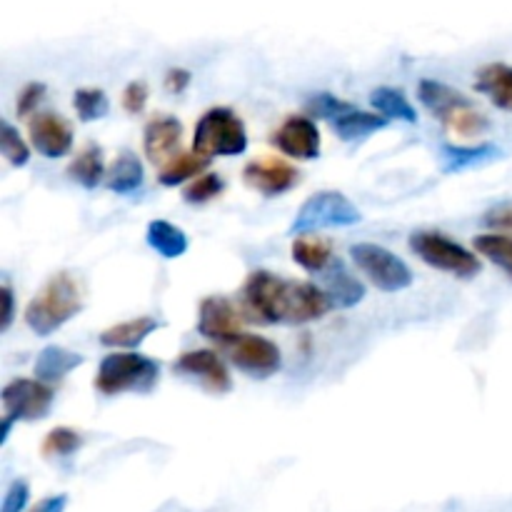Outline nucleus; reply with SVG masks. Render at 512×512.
<instances>
[{"mask_svg": "<svg viewBox=\"0 0 512 512\" xmlns=\"http://www.w3.org/2000/svg\"><path fill=\"white\" fill-rule=\"evenodd\" d=\"M363 223V213L355 208L350 198H345L338 190H323L315 193L300 205L298 215H295L290 233L295 235H310L315 230L325 228H350V225Z\"/></svg>", "mask_w": 512, "mask_h": 512, "instance_id": "6", "label": "nucleus"}, {"mask_svg": "<svg viewBox=\"0 0 512 512\" xmlns=\"http://www.w3.org/2000/svg\"><path fill=\"white\" fill-rule=\"evenodd\" d=\"M83 310L80 288L70 273H58L40 288V293L25 308V323L35 335L45 338L63 328Z\"/></svg>", "mask_w": 512, "mask_h": 512, "instance_id": "2", "label": "nucleus"}, {"mask_svg": "<svg viewBox=\"0 0 512 512\" xmlns=\"http://www.w3.org/2000/svg\"><path fill=\"white\" fill-rule=\"evenodd\" d=\"M145 240L165 260H175L188 253V235L168 220H153L145 230Z\"/></svg>", "mask_w": 512, "mask_h": 512, "instance_id": "24", "label": "nucleus"}, {"mask_svg": "<svg viewBox=\"0 0 512 512\" xmlns=\"http://www.w3.org/2000/svg\"><path fill=\"white\" fill-rule=\"evenodd\" d=\"M30 143L40 155L50 160H58L70 153L73 148V128L63 115L55 113H38L30 118L28 125Z\"/></svg>", "mask_w": 512, "mask_h": 512, "instance_id": "13", "label": "nucleus"}, {"mask_svg": "<svg viewBox=\"0 0 512 512\" xmlns=\"http://www.w3.org/2000/svg\"><path fill=\"white\" fill-rule=\"evenodd\" d=\"M243 178L250 188L268 195V198H273V195L288 193L290 188H295L300 180V173L293 168V165L285 163V160L263 158L245 165Z\"/></svg>", "mask_w": 512, "mask_h": 512, "instance_id": "15", "label": "nucleus"}, {"mask_svg": "<svg viewBox=\"0 0 512 512\" xmlns=\"http://www.w3.org/2000/svg\"><path fill=\"white\" fill-rule=\"evenodd\" d=\"M160 328V323L155 318H133L128 323H118L113 328L103 330L100 333V345L105 348H138L148 335H153Z\"/></svg>", "mask_w": 512, "mask_h": 512, "instance_id": "23", "label": "nucleus"}, {"mask_svg": "<svg viewBox=\"0 0 512 512\" xmlns=\"http://www.w3.org/2000/svg\"><path fill=\"white\" fill-rule=\"evenodd\" d=\"M180 138H183V125H180L178 118H173V115L153 118L145 125V158L153 160V163H168V160H173L178 155L175 150H178Z\"/></svg>", "mask_w": 512, "mask_h": 512, "instance_id": "16", "label": "nucleus"}, {"mask_svg": "<svg viewBox=\"0 0 512 512\" xmlns=\"http://www.w3.org/2000/svg\"><path fill=\"white\" fill-rule=\"evenodd\" d=\"M173 370L198 380L205 390L215 395H225L233 388V378H230L228 368H225V363L215 350H190V353H183L175 360Z\"/></svg>", "mask_w": 512, "mask_h": 512, "instance_id": "12", "label": "nucleus"}, {"mask_svg": "<svg viewBox=\"0 0 512 512\" xmlns=\"http://www.w3.org/2000/svg\"><path fill=\"white\" fill-rule=\"evenodd\" d=\"M485 223L493 225V228L512 230V205H500V208L490 210V213L485 215Z\"/></svg>", "mask_w": 512, "mask_h": 512, "instance_id": "38", "label": "nucleus"}, {"mask_svg": "<svg viewBox=\"0 0 512 512\" xmlns=\"http://www.w3.org/2000/svg\"><path fill=\"white\" fill-rule=\"evenodd\" d=\"M143 163L135 153L123 150L105 175V188L118 195H133L143 188Z\"/></svg>", "mask_w": 512, "mask_h": 512, "instance_id": "22", "label": "nucleus"}, {"mask_svg": "<svg viewBox=\"0 0 512 512\" xmlns=\"http://www.w3.org/2000/svg\"><path fill=\"white\" fill-rule=\"evenodd\" d=\"M273 145L298 160H315L320 155L318 125L303 115H293L273 133Z\"/></svg>", "mask_w": 512, "mask_h": 512, "instance_id": "14", "label": "nucleus"}, {"mask_svg": "<svg viewBox=\"0 0 512 512\" xmlns=\"http://www.w3.org/2000/svg\"><path fill=\"white\" fill-rule=\"evenodd\" d=\"M160 380V365L148 355L113 353L103 358L95 375V390L103 395L153 393Z\"/></svg>", "mask_w": 512, "mask_h": 512, "instance_id": "4", "label": "nucleus"}, {"mask_svg": "<svg viewBox=\"0 0 512 512\" xmlns=\"http://www.w3.org/2000/svg\"><path fill=\"white\" fill-rule=\"evenodd\" d=\"M145 103H148V83H143V80H133L123 93V108L128 110V113L138 115L145 110Z\"/></svg>", "mask_w": 512, "mask_h": 512, "instance_id": "35", "label": "nucleus"}, {"mask_svg": "<svg viewBox=\"0 0 512 512\" xmlns=\"http://www.w3.org/2000/svg\"><path fill=\"white\" fill-rule=\"evenodd\" d=\"M68 175L83 188L93 190L98 188L100 180H105V165H103V150L98 145H85L78 155L73 158V163L68 165Z\"/></svg>", "mask_w": 512, "mask_h": 512, "instance_id": "25", "label": "nucleus"}, {"mask_svg": "<svg viewBox=\"0 0 512 512\" xmlns=\"http://www.w3.org/2000/svg\"><path fill=\"white\" fill-rule=\"evenodd\" d=\"M328 123H330V128L335 130V135H338V138L363 140V138H368V135L383 130L385 125H388V118H383V115H375V113H365V110L355 108L353 103H348V100H345L343 108H340L338 113L328 120Z\"/></svg>", "mask_w": 512, "mask_h": 512, "instance_id": "19", "label": "nucleus"}, {"mask_svg": "<svg viewBox=\"0 0 512 512\" xmlns=\"http://www.w3.org/2000/svg\"><path fill=\"white\" fill-rule=\"evenodd\" d=\"M45 95L43 83H28L18 95V115H30L40 105Z\"/></svg>", "mask_w": 512, "mask_h": 512, "instance_id": "36", "label": "nucleus"}, {"mask_svg": "<svg viewBox=\"0 0 512 512\" xmlns=\"http://www.w3.org/2000/svg\"><path fill=\"white\" fill-rule=\"evenodd\" d=\"M503 158V150L493 143H480V145H453L445 143L440 148V170L445 175L465 173V170L483 168V165L495 163Z\"/></svg>", "mask_w": 512, "mask_h": 512, "instance_id": "17", "label": "nucleus"}, {"mask_svg": "<svg viewBox=\"0 0 512 512\" xmlns=\"http://www.w3.org/2000/svg\"><path fill=\"white\" fill-rule=\"evenodd\" d=\"M73 108L83 123H93V120L105 118L110 113V100L103 90L80 88L73 95Z\"/></svg>", "mask_w": 512, "mask_h": 512, "instance_id": "30", "label": "nucleus"}, {"mask_svg": "<svg viewBox=\"0 0 512 512\" xmlns=\"http://www.w3.org/2000/svg\"><path fill=\"white\" fill-rule=\"evenodd\" d=\"M223 190H225V180L220 178V175L205 173L200 175L195 183H190L188 188H185V200L193 205H203V203H210L213 198H218Z\"/></svg>", "mask_w": 512, "mask_h": 512, "instance_id": "33", "label": "nucleus"}, {"mask_svg": "<svg viewBox=\"0 0 512 512\" xmlns=\"http://www.w3.org/2000/svg\"><path fill=\"white\" fill-rule=\"evenodd\" d=\"M190 78H193V75H190V70L170 68L168 73H165V88H168L173 95H180L190 85Z\"/></svg>", "mask_w": 512, "mask_h": 512, "instance_id": "37", "label": "nucleus"}, {"mask_svg": "<svg viewBox=\"0 0 512 512\" xmlns=\"http://www.w3.org/2000/svg\"><path fill=\"white\" fill-rule=\"evenodd\" d=\"M208 163L210 160L203 158V155H198V153H178L173 160H168V163H165V168L160 170L158 180L165 185V188H175V185L185 183V180L205 175L203 170L208 168Z\"/></svg>", "mask_w": 512, "mask_h": 512, "instance_id": "28", "label": "nucleus"}, {"mask_svg": "<svg viewBox=\"0 0 512 512\" xmlns=\"http://www.w3.org/2000/svg\"><path fill=\"white\" fill-rule=\"evenodd\" d=\"M243 303L253 320L273 325H305L325 318L333 310V303L318 285L278 278L268 270L250 275L243 288Z\"/></svg>", "mask_w": 512, "mask_h": 512, "instance_id": "1", "label": "nucleus"}, {"mask_svg": "<svg viewBox=\"0 0 512 512\" xmlns=\"http://www.w3.org/2000/svg\"><path fill=\"white\" fill-rule=\"evenodd\" d=\"M83 445V438H80L75 430L70 428H55L45 435L43 453L53 455V458H68V455H75Z\"/></svg>", "mask_w": 512, "mask_h": 512, "instance_id": "32", "label": "nucleus"}, {"mask_svg": "<svg viewBox=\"0 0 512 512\" xmlns=\"http://www.w3.org/2000/svg\"><path fill=\"white\" fill-rule=\"evenodd\" d=\"M370 103H373V108L388 120H405V123H415V120H418V113H415V108L410 105V100L405 98L403 90L390 88V85L375 88L373 93H370Z\"/></svg>", "mask_w": 512, "mask_h": 512, "instance_id": "27", "label": "nucleus"}, {"mask_svg": "<svg viewBox=\"0 0 512 512\" xmlns=\"http://www.w3.org/2000/svg\"><path fill=\"white\" fill-rule=\"evenodd\" d=\"M55 393L40 380L30 378H18L10 380L3 388V408L5 418L25 420V423H33V420L45 418L53 408Z\"/></svg>", "mask_w": 512, "mask_h": 512, "instance_id": "9", "label": "nucleus"}, {"mask_svg": "<svg viewBox=\"0 0 512 512\" xmlns=\"http://www.w3.org/2000/svg\"><path fill=\"white\" fill-rule=\"evenodd\" d=\"M418 95L420 103L460 138H478L490 128V120L463 93L440 83V80H420Z\"/></svg>", "mask_w": 512, "mask_h": 512, "instance_id": "3", "label": "nucleus"}, {"mask_svg": "<svg viewBox=\"0 0 512 512\" xmlns=\"http://www.w3.org/2000/svg\"><path fill=\"white\" fill-rule=\"evenodd\" d=\"M475 90L488 95L495 108L512 110V65L490 63L480 68Z\"/></svg>", "mask_w": 512, "mask_h": 512, "instance_id": "20", "label": "nucleus"}, {"mask_svg": "<svg viewBox=\"0 0 512 512\" xmlns=\"http://www.w3.org/2000/svg\"><path fill=\"white\" fill-rule=\"evenodd\" d=\"M350 258L360 273L383 293H400L413 285V270L408 268V263L383 245L355 243L350 248Z\"/></svg>", "mask_w": 512, "mask_h": 512, "instance_id": "8", "label": "nucleus"}, {"mask_svg": "<svg viewBox=\"0 0 512 512\" xmlns=\"http://www.w3.org/2000/svg\"><path fill=\"white\" fill-rule=\"evenodd\" d=\"M475 250H478L483 258H488L490 263L498 265L500 270L512 278V238L503 233H493V235H478L475 238Z\"/></svg>", "mask_w": 512, "mask_h": 512, "instance_id": "29", "label": "nucleus"}, {"mask_svg": "<svg viewBox=\"0 0 512 512\" xmlns=\"http://www.w3.org/2000/svg\"><path fill=\"white\" fill-rule=\"evenodd\" d=\"M198 333L220 345H233L243 335V318L228 298L210 295L200 303Z\"/></svg>", "mask_w": 512, "mask_h": 512, "instance_id": "11", "label": "nucleus"}, {"mask_svg": "<svg viewBox=\"0 0 512 512\" xmlns=\"http://www.w3.org/2000/svg\"><path fill=\"white\" fill-rule=\"evenodd\" d=\"M293 260L300 268L310 270V273H323L335 258L328 240L313 238V235H300V238L293 240Z\"/></svg>", "mask_w": 512, "mask_h": 512, "instance_id": "26", "label": "nucleus"}, {"mask_svg": "<svg viewBox=\"0 0 512 512\" xmlns=\"http://www.w3.org/2000/svg\"><path fill=\"white\" fill-rule=\"evenodd\" d=\"M323 290L330 298L333 308H355L363 303L365 285L345 268L340 260H333L328 268L323 270Z\"/></svg>", "mask_w": 512, "mask_h": 512, "instance_id": "18", "label": "nucleus"}, {"mask_svg": "<svg viewBox=\"0 0 512 512\" xmlns=\"http://www.w3.org/2000/svg\"><path fill=\"white\" fill-rule=\"evenodd\" d=\"M245 150H248V130L230 108H210L195 123L193 153L210 160L215 155H223V158L243 155Z\"/></svg>", "mask_w": 512, "mask_h": 512, "instance_id": "5", "label": "nucleus"}, {"mask_svg": "<svg viewBox=\"0 0 512 512\" xmlns=\"http://www.w3.org/2000/svg\"><path fill=\"white\" fill-rule=\"evenodd\" d=\"M0 153H3V158L8 160L13 168H23V165H28V160H30L28 145H25V140L20 138V133L8 123V120H3V133H0Z\"/></svg>", "mask_w": 512, "mask_h": 512, "instance_id": "31", "label": "nucleus"}, {"mask_svg": "<svg viewBox=\"0 0 512 512\" xmlns=\"http://www.w3.org/2000/svg\"><path fill=\"white\" fill-rule=\"evenodd\" d=\"M30 498V488L25 480H13L3 498V508L0 512H23L25 505H28Z\"/></svg>", "mask_w": 512, "mask_h": 512, "instance_id": "34", "label": "nucleus"}, {"mask_svg": "<svg viewBox=\"0 0 512 512\" xmlns=\"http://www.w3.org/2000/svg\"><path fill=\"white\" fill-rule=\"evenodd\" d=\"M230 360L238 370L255 380H268L283 368V353L278 345L260 335H240L230 345Z\"/></svg>", "mask_w": 512, "mask_h": 512, "instance_id": "10", "label": "nucleus"}, {"mask_svg": "<svg viewBox=\"0 0 512 512\" xmlns=\"http://www.w3.org/2000/svg\"><path fill=\"white\" fill-rule=\"evenodd\" d=\"M0 303H3V315H0V330H8L10 323H13V290H10V285H3V290H0Z\"/></svg>", "mask_w": 512, "mask_h": 512, "instance_id": "39", "label": "nucleus"}, {"mask_svg": "<svg viewBox=\"0 0 512 512\" xmlns=\"http://www.w3.org/2000/svg\"><path fill=\"white\" fill-rule=\"evenodd\" d=\"M68 505V495H53V498H45L43 503L35 505L30 512H63Z\"/></svg>", "mask_w": 512, "mask_h": 512, "instance_id": "40", "label": "nucleus"}, {"mask_svg": "<svg viewBox=\"0 0 512 512\" xmlns=\"http://www.w3.org/2000/svg\"><path fill=\"white\" fill-rule=\"evenodd\" d=\"M410 250H413L425 265L455 275V278L468 280L480 273V260L475 258L468 248H463V245H458L455 240H450L448 235L430 233V230L413 233L410 235Z\"/></svg>", "mask_w": 512, "mask_h": 512, "instance_id": "7", "label": "nucleus"}, {"mask_svg": "<svg viewBox=\"0 0 512 512\" xmlns=\"http://www.w3.org/2000/svg\"><path fill=\"white\" fill-rule=\"evenodd\" d=\"M80 365H83V355L60 348V345H48V348L40 350L38 360H35V378L40 383H58Z\"/></svg>", "mask_w": 512, "mask_h": 512, "instance_id": "21", "label": "nucleus"}]
</instances>
